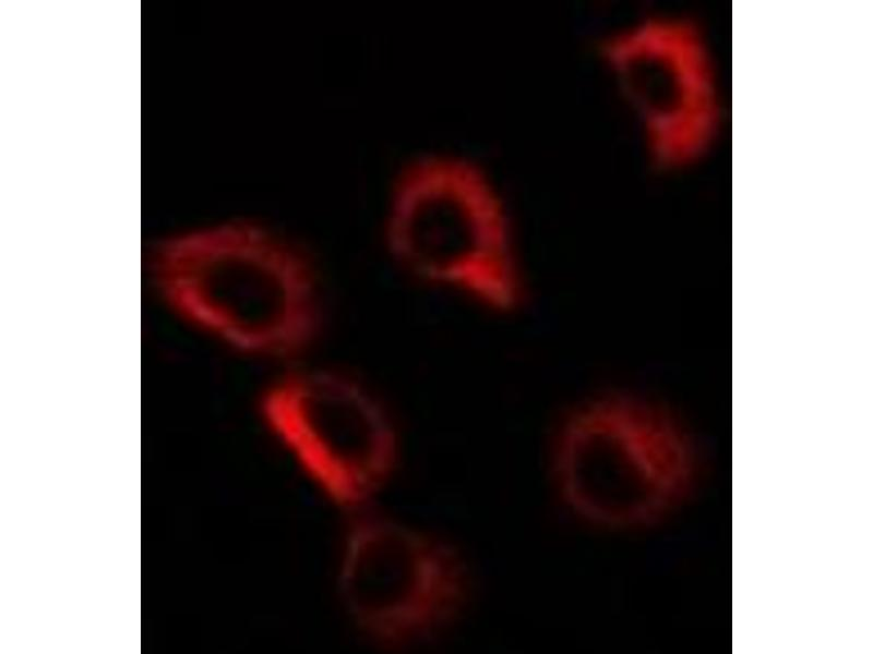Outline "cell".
<instances>
[{"label": "cell", "mask_w": 873, "mask_h": 654, "mask_svg": "<svg viewBox=\"0 0 873 654\" xmlns=\"http://www.w3.org/2000/svg\"><path fill=\"white\" fill-rule=\"evenodd\" d=\"M156 270L176 311L235 348L282 359L316 336L313 270L295 244L266 228L231 222L182 234L163 246Z\"/></svg>", "instance_id": "cell-1"}, {"label": "cell", "mask_w": 873, "mask_h": 654, "mask_svg": "<svg viewBox=\"0 0 873 654\" xmlns=\"http://www.w3.org/2000/svg\"><path fill=\"white\" fill-rule=\"evenodd\" d=\"M386 242L411 274L490 308L510 311L522 299L501 199L465 159L423 157L403 170L387 211Z\"/></svg>", "instance_id": "cell-2"}, {"label": "cell", "mask_w": 873, "mask_h": 654, "mask_svg": "<svg viewBox=\"0 0 873 654\" xmlns=\"http://www.w3.org/2000/svg\"><path fill=\"white\" fill-rule=\"evenodd\" d=\"M551 464L566 507L607 528L655 520L692 474L689 448L674 426L655 409L622 397L576 408L558 431Z\"/></svg>", "instance_id": "cell-3"}, {"label": "cell", "mask_w": 873, "mask_h": 654, "mask_svg": "<svg viewBox=\"0 0 873 654\" xmlns=\"http://www.w3.org/2000/svg\"><path fill=\"white\" fill-rule=\"evenodd\" d=\"M344 605L358 628L386 646L421 641L459 613L468 591L455 550L381 517L356 520L339 569Z\"/></svg>", "instance_id": "cell-4"}, {"label": "cell", "mask_w": 873, "mask_h": 654, "mask_svg": "<svg viewBox=\"0 0 873 654\" xmlns=\"http://www.w3.org/2000/svg\"><path fill=\"white\" fill-rule=\"evenodd\" d=\"M260 409L275 436L342 506L366 501L393 470V425L376 399L347 375L291 372L265 390Z\"/></svg>", "instance_id": "cell-5"}, {"label": "cell", "mask_w": 873, "mask_h": 654, "mask_svg": "<svg viewBox=\"0 0 873 654\" xmlns=\"http://www.w3.org/2000/svg\"><path fill=\"white\" fill-rule=\"evenodd\" d=\"M600 53L658 167H684L707 152L720 107L705 43L692 23L648 19L609 36Z\"/></svg>", "instance_id": "cell-6"}]
</instances>
